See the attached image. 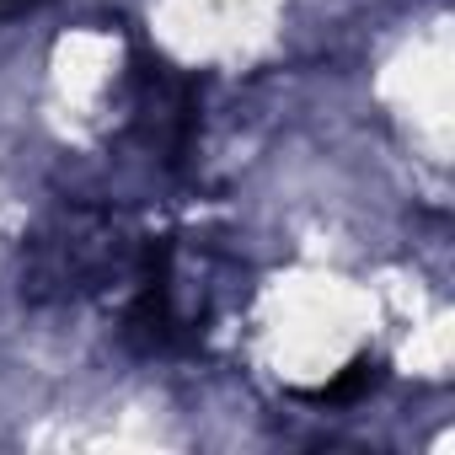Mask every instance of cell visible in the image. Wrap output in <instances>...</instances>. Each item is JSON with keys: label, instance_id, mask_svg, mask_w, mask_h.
<instances>
[{"label": "cell", "instance_id": "cell-1", "mask_svg": "<svg viewBox=\"0 0 455 455\" xmlns=\"http://www.w3.org/2000/svg\"><path fill=\"white\" fill-rule=\"evenodd\" d=\"M375 386V359H354L348 370H338L327 386H316V391H300L306 402H316V407H343V402H354V396H364Z\"/></svg>", "mask_w": 455, "mask_h": 455}, {"label": "cell", "instance_id": "cell-2", "mask_svg": "<svg viewBox=\"0 0 455 455\" xmlns=\"http://www.w3.org/2000/svg\"><path fill=\"white\" fill-rule=\"evenodd\" d=\"M22 6H33V0H0V12H22Z\"/></svg>", "mask_w": 455, "mask_h": 455}]
</instances>
